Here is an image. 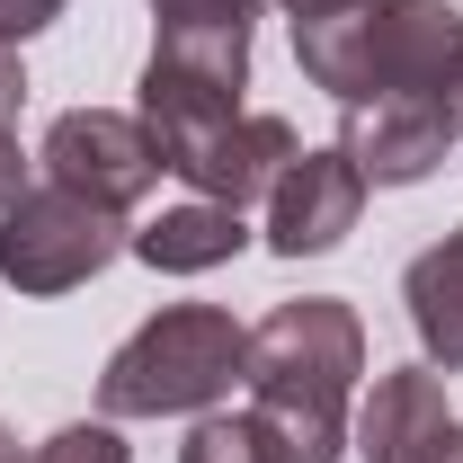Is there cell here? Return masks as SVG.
Segmentation results:
<instances>
[{
	"label": "cell",
	"mask_w": 463,
	"mask_h": 463,
	"mask_svg": "<svg viewBox=\"0 0 463 463\" xmlns=\"http://www.w3.org/2000/svg\"><path fill=\"white\" fill-rule=\"evenodd\" d=\"M250 36H259V27H152L134 116H143V134L161 143V170H178L196 143H214L232 116H241Z\"/></svg>",
	"instance_id": "3957f363"
},
{
	"label": "cell",
	"mask_w": 463,
	"mask_h": 463,
	"mask_svg": "<svg viewBox=\"0 0 463 463\" xmlns=\"http://www.w3.org/2000/svg\"><path fill=\"white\" fill-rule=\"evenodd\" d=\"M455 428L446 374L437 365H392L374 374V392L347 410V455L356 463H428V446Z\"/></svg>",
	"instance_id": "9c48e42d"
},
{
	"label": "cell",
	"mask_w": 463,
	"mask_h": 463,
	"mask_svg": "<svg viewBox=\"0 0 463 463\" xmlns=\"http://www.w3.org/2000/svg\"><path fill=\"white\" fill-rule=\"evenodd\" d=\"M286 18H321V9H347V0H277Z\"/></svg>",
	"instance_id": "44dd1931"
},
{
	"label": "cell",
	"mask_w": 463,
	"mask_h": 463,
	"mask_svg": "<svg viewBox=\"0 0 463 463\" xmlns=\"http://www.w3.org/2000/svg\"><path fill=\"white\" fill-rule=\"evenodd\" d=\"M125 241H134L125 214H108V205H90V196L45 178V187H18L0 205V277L18 294H71L99 268H116Z\"/></svg>",
	"instance_id": "277c9868"
},
{
	"label": "cell",
	"mask_w": 463,
	"mask_h": 463,
	"mask_svg": "<svg viewBox=\"0 0 463 463\" xmlns=\"http://www.w3.org/2000/svg\"><path fill=\"white\" fill-rule=\"evenodd\" d=\"M178 463H268V446H259V428L241 410V419H196L187 446H178Z\"/></svg>",
	"instance_id": "9a60e30c"
},
{
	"label": "cell",
	"mask_w": 463,
	"mask_h": 463,
	"mask_svg": "<svg viewBox=\"0 0 463 463\" xmlns=\"http://www.w3.org/2000/svg\"><path fill=\"white\" fill-rule=\"evenodd\" d=\"M356 214H365V178H356V161L339 143L294 152V170L268 187V250L277 259H321V250H339L356 232Z\"/></svg>",
	"instance_id": "ba28073f"
},
{
	"label": "cell",
	"mask_w": 463,
	"mask_h": 463,
	"mask_svg": "<svg viewBox=\"0 0 463 463\" xmlns=\"http://www.w3.org/2000/svg\"><path fill=\"white\" fill-rule=\"evenodd\" d=\"M402 303H410V330H419V356L437 374H463V223L419 250L402 277Z\"/></svg>",
	"instance_id": "4fadbf2b"
},
{
	"label": "cell",
	"mask_w": 463,
	"mask_h": 463,
	"mask_svg": "<svg viewBox=\"0 0 463 463\" xmlns=\"http://www.w3.org/2000/svg\"><path fill=\"white\" fill-rule=\"evenodd\" d=\"M125 250H134L152 277H205V268H223V259L250 250V214H232V205H214V196H187V205H170L161 223H143Z\"/></svg>",
	"instance_id": "8fae6325"
},
{
	"label": "cell",
	"mask_w": 463,
	"mask_h": 463,
	"mask_svg": "<svg viewBox=\"0 0 463 463\" xmlns=\"http://www.w3.org/2000/svg\"><path fill=\"white\" fill-rule=\"evenodd\" d=\"M241 374H250V330L223 303H170L108 356L99 419H187L214 410Z\"/></svg>",
	"instance_id": "7a4b0ae2"
},
{
	"label": "cell",
	"mask_w": 463,
	"mask_h": 463,
	"mask_svg": "<svg viewBox=\"0 0 463 463\" xmlns=\"http://www.w3.org/2000/svg\"><path fill=\"white\" fill-rule=\"evenodd\" d=\"M0 463H27V446H18V428L0 419Z\"/></svg>",
	"instance_id": "7402d4cb"
},
{
	"label": "cell",
	"mask_w": 463,
	"mask_h": 463,
	"mask_svg": "<svg viewBox=\"0 0 463 463\" xmlns=\"http://www.w3.org/2000/svg\"><path fill=\"white\" fill-rule=\"evenodd\" d=\"M268 0H152V27H259Z\"/></svg>",
	"instance_id": "2e32d148"
},
{
	"label": "cell",
	"mask_w": 463,
	"mask_h": 463,
	"mask_svg": "<svg viewBox=\"0 0 463 463\" xmlns=\"http://www.w3.org/2000/svg\"><path fill=\"white\" fill-rule=\"evenodd\" d=\"M455 134H463V108H437V99H365V108H347L339 152L356 161L365 187H419L455 152Z\"/></svg>",
	"instance_id": "52a82bcc"
},
{
	"label": "cell",
	"mask_w": 463,
	"mask_h": 463,
	"mask_svg": "<svg viewBox=\"0 0 463 463\" xmlns=\"http://www.w3.org/2000/svg\"><path fill=\"white\" fill-rule=\"evenodd\" d=\"M36 161H45L54 187L108 205V214L143 205V196L161 187V143L143 134V116H125V108H62L54 125H45V152H36Z\"/></svg>",
	"instance_id": "5b68a950"
},
{
	"label": "cell",
	"mask_w": 463,
	"mask_h": 463,
	"mask_svg": "<svg viewBox=\"0 0 463 463\" xmlns=\"http://www.w3.org/2000/svg\"><path fill=\"white\" fill-rule=\"evenodd\" d=\"M294 152H303V134H294L286 116H259L241 108L214 134V143H196L187 161H178V178L196 187V196H214V205H232V214H250V205H268V187L294 170Z\"/></svg>",
	"instance_id": "30bf717a"
},
{
	"label": "cell",
	"mask_w": 463,
	"mask_h": 463,
	"mask_svg": "<svg viewBox=\"0 0 463 463\" xmlns=\"http://www.w3.org/2000/svg\"><path fill=\"white\" fill-rule=\"evenodd\" d=\"M428 463H463V419L446 428V437H437V446H428Z\"/></svg>",
	"instance_id": "ffe728a7"
},
{
	"label": "cell",
	"mask_w": 463,
	"mask_h": 463,
	"mask_svg": "<svg viewBox=\"0 0 463 463\" xmlns=\"http://www.w3.org/2000/svg\"><path fill=\"white\" fill-rule=\"evenodd\" d=\"M294 62H303V80L330 90L339 108H365V99H374V0L294 18Z\"/></svg>",
	"instance_id": "7c38bea8"
},
{
	"label": "cell",
	"mask_w": 463,
	"mask_h": 463,
	"mask_svg": "<svg viewBox=\"0 0 463 463\" xmlns=\"http://www.w3.org/2000/svg\"><path fill=\"white\" fill-rule=\"evenodd\" d=\"M71 0H0V45H27V36H45Z\"/></svg>",
	"instance_id": "e0dca14e"
},
{
	"label": "cell",
	"mask_w": 463,
	"mask_h": 463,
	"mask_svg": "<svg viewBox=\"0 0 463 463\" xmlns=\"http://www.w3.org/2000/svg\"><path fill=\"white\" fill-rule=\"evenodd\" d=\"M27 187V152H18V125H0V205Z\"/></svg>",
	"instance_id": "d6986e66"
},
{
	"label": "cell",
	"mask_w": 463,
	"mask_h": 463,
	"mask_svg": "<svg viewBox=\"0 0 463 463\" xmlns=\"http://www.w3.org/2000/svg\"><path fill=\"white\" fill-rule=\"evenodd\" d=\"M374 99L463 108V9L455 0H374Z\"/></svg>",
	"instance_id": "8992f818"
},
{
	"label": "cell",
	"mask_w": 463,
	"mask_h": 463,
	"mask_svg": "<svg viewBox=\"0 0 463 463\" xmlns=\"http://www.w3.org/2000/svg\"><path fill=\"white\" fill-rule=\"evenodd\" d=\"M18 108H27V62L18 45H0V125H18Z\"/></svg>",
	"instance_id": "ac0fdd59"
},
{
	"label": "cell",
	"mask_w": 463,
	"mask_h": 463,
	"mask_svg": "<svg viewBox=\"0 0 463 463\" xmlns=\"http://www.w3.org/2000/svg\"><path fill=\"white\" fill-rule=\"evenodd\" d=\"M27 463H134V455H125L116 419H71V428H54L45 446H27Z\"/></svg>",
	"instance_id": "5bb4252c"
},
{
	"label": "cell",
	"mask_w": 463,
	"mask_h": 463,
	"mask_svg": "<svg viewBox=\"0 0 463 463\" xmlns=\"http://www.w3.org/2000/svg\"><path fill=\"white\" fill-rule=\"evenodd\" d=\"M365 374V321L339 294L277 303L250 330V428L268 463H339L347 455V410Z\"/></svg>",
	"instance_id": "6da1fadb"
}]
</instances>
